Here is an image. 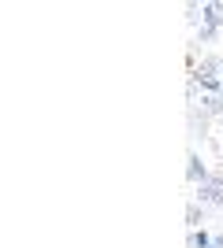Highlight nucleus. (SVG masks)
<instances>
[{
  "mask_svg": "<svg viewBox=\"0 0 223 248\" xmlns=\"http://www.w3.org/2000/svg\"><path fill=\"white\" fill-rule=\"evenodd\" d=\"M186 178H190L193 186H201V182H208V167H205V159L197 152L186 155Z\"/></svg>",
  "mask_w": 223,
  "mask_h": 248,
  "instance_id": "nucleus-1",
  "label": "nucleus"
},
{
  "mask_svg": "<svg viewBox=\"0 0 223 248\" xmlns=\"http://www.w3.org/2000/svg\"><path fill=\"white\" fill-rule=\"evenodd\" d=\"M201 111L208 115V119H223V93H216V96H201Z\"/></svg>",
  "mask_w": 223,
  "mask_h": 248,
  "instance_id": "nucleus-5",
  "label": "nucleus"
},
{
  "mask_svg": "<svg viewBox=\"0 0 223 248\" xmlns=\"http://www.w3.org/2000/svg\"><path fill=\"white\" fill-rule=\"evenodd\" d=\"M197 204H212V207H223V186H212V182H201V186H197Z\"/></svg>",
  "mask_w": 223,
  "mask_h": 248,
  "instance_id": "nucleus-3",
  "label": "nucleus"
},
{
  "mask_svg": "<svg viewBox=\"0 0 223 248\" xmlns=\"http://www.w3.org/2000/svg\"><path fill=\"white\" fill-rule=\"evenodd\" d=\"M190 248H212V233H208V230H193L190 233Z\"/></svg>",
  "mask_w": 223,
  "mask_h": 248,
  "instance_id": "nucleus-6",
  "label": "nucleus"
},
{
  "mask_svg": "<svg viewBox=\"0 0 223 248\" xmlns=\"http://www.w3.org/2000/svg\"><path fill=\"white\" fill-rule=\"evenodd\" d=\"M212 248H223V233H212Z\"/></svg>",
  "mask_w": 223,
  "mask_h": 248,
  "instance_id": "nucleus-9",
  "label": "nucleus"
},
{
  "mask_svg": "<svg viewBox=\"0 0 223 248\" xmlns=\"http://www.w3.org/2000/svg\"><path fill=\"white\" fill-rule=\"evenodd\" d=\"M186 226L193 230H205V204H197V200H190V207H186Z\"/></svg>",
  "mask_w": 223,
  "mask_h": 248,
  "instance_id": "nucleus-4",
  "label": "nucleus"
},
{
  "mask_svg": "<svg viewBox=\"0 0 223 248\" xmlns=\"http://www.w3.org/2000/svg\"><path fill=\"white\" fill-rule=\"evenodd\" d=\"M220 134H223V119H220Z\"/></svg>",
  "mask_w": 223,
  "mask_h": 248,
  "instance_id": "nucleus-10",
  "label": "nucleus"
},
{
  "mask_svg": "<svg viewBox=\"0 0 223 248\" xmlns=\"http://www.w3.org/2000/svg\"><path fill=\"white\" fill-rule=\"evenodd\" d=\"M201 26H208V30H216L220 33V26H223V4H201Z\"/></svg>",
  "mask_w": 223,
  "mask_h": 248,
  "instance_id": "nucleus-2",
  "label": "nucleus"
},
{
  "mask_svg": "<svg viewBox=\"0 0 223 248\" xmlns=\"http://www.w3.org/2000/svg\"><path fill=\"white\" fill-rule=\"evenodd\" d=\"M201 41H216V30H208V26H201V30H197V45Z\"/></svg>",
  "mask_w": 223,
  "mask_h": 248,
  "instance_id": "nucleus-8",
  "label": "nucleus"
},
{
  "mask_svg": "<svg viewBox=\"0 0 223 248\" xmlns=\"http://www.w3.org/2000/svg\"><path fill=\"white\" fill-rule=\"evenodd\" d=\"M186 19H190V22H201V4H186Z\"/></svg>",
  "mask_w": 223,
  "mask_h": 248,
  "instance_id": "nucleus-7",
  "label": "nucleus"
}]
</instances>
